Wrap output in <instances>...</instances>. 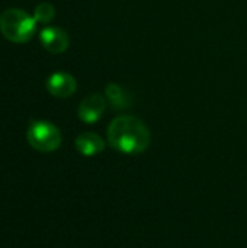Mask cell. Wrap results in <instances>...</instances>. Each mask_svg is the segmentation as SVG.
<instances>
[{"label":"cell","mask_w":247,"mask_h":248,"mask_svg":"<svg viewBox=\"0 0 247 248\" xmlns=\"http://www.w3.org/2000/svg\"><path fill=\"white\" fill-rule=\"evenodd\" d=\"M106 135L109 145L124 154L144 153L151 142V134L147 125L141 119L130 115L115 118L109 124Z\"/></svg>","instance_id":"1"},{"label":"cell","mask_w":247,"mask_h":248,"mask_svg":"<svg viewBox=\"0 0 247 248\" xmlns=\"http://www.w3.org/2000/svg\"><path fill=\"white\" fill-rule=\"evenodd\" d=\"M36 23L33 16L17 7L6 9L0 15V32L7 41L15 44L28 42L36 31Z\"/></svg>","instance_id":"2"},{"label":"cell","mask_w":247,"mask_h":248,"mask_svg":"<svg viewBox=\"0 0 247 248\" xmlns=\"http://www.w3.org/2000/svg\"><path fill=\"white\" fill-rule=\"evenodd\" d=\"M28 144L39 153H52L61 145L60 129L47 121H32L26 132Z\"/></svg>","instance_id":"3"},{"label":"cell","mask_w":247,"mask_h":248,"mask_svg":"<svg viewBox=\"0 0 247 248\" xmlns=\"http://www.w3.org/2000/svg\"><path fill=\"white\" fill-rule=\"evenodd\" d=\"M47 90L49 94L60 97V99H66L74 94L76 89H77V83L76 78L68 74V73H54L47 78Z\"/></svg>","instance_id":"4"},{"label":"cell","mask_w":247,"mask_h":248,"mask_svg":"<svg viewBox=\"0 0 247 248\" xmlns=\"http://www.w3.org/2000/svg\"><path fill=\"white\" fill-rule=\"evenodd\" d=\"M105 108H106V102H105L103 96L93 93L80 102L77 115H79L80 121H83L86 124H95L102 118Z\"/></svg>","instance_id":"5"},{"label":"cell","mask_w":247,"mask_h":248,"mask_svg":"<svg viewBox=\"0 0 247 248\" xmlns=\"http://www.w3.org/2000/svg\"><path fill=\"white\" fill-rule=\"evenodd\" d=\"M39 41L42 44V46L51 52V54H61L68 48L70 39L68 35L57 26H48L44 28L39 32Z\"/></svg>","instance_id":"6"},{"label":"cell","mask_w":247,"mask_h":248,"mask_svg":"<svg viewBox=\"0 0 247 248\" xmlns=\"http://www.w3.org/2000/svg\"><path fill=\"white\" fill-rule=\"evenodd\" d=\"M76 150L84 155V157H92L105 150V141L95 132H83L80 134L76 141H74Z\"/></svg>","instance_id":"7"},{"label":"cell","mask_w":247,"mask_h":248,"mask_svg":"<svg viewBox=\"0 0 247 248\" xmlns=\"http://www.w3.org/2000/svg\"><path fill=\"white\" fill-rule=\"evenodd\" d=\"M105 94L114 109H127L134 103L132 94L116 83H109L105 89Z\"/></svg>","instance_id":"8"},{"label":"cell","mask_w":247,"mask_h":248,"mask_svg":"<svg viewBox=\"0 0 247 248\" xmlns=\"http://www.w3.org/2000/svg\"><path fill=\"white\" fill-rule=\"evenodd\" d=\"M54 16H55V7L48 1H42L36 4V7L33 9V17L39 23H49L54 19Z\"/></svg>","instance_id":"9"}]
</instances>
